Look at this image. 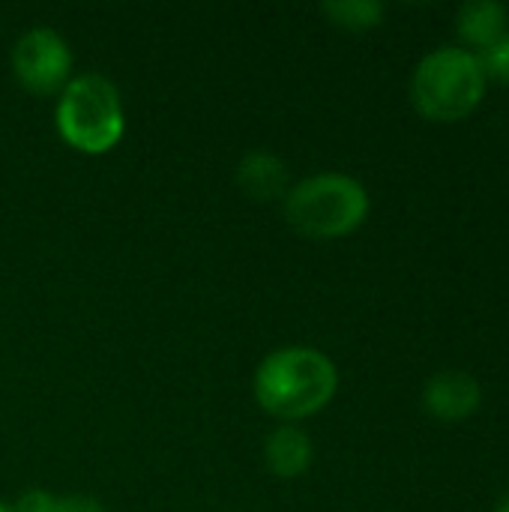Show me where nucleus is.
Listing matches in <instances>:
<instances>
[{
  "label": "nucleus",
  "mask_w": 509,
  "mask_h": 512,
  "mask_svg": "<svg viewBox=\"0 0 509 512\" xmlns=\"http://www.w3.org/2000/svg\"><path fill=\"white\" fill-rule=\"evenodd\" d=\"M489 78L468 48L441 45L429 51L411 75V102L432 123H456L480 108Z\"/></svg>",
  "instance_id": "20e7f679"
},
{
  "label": "nucleus",
  "mask_w": 509,
  "mask_h": 512,
  "mask_svg": "<svg viewBox=\"0 0 509 512\" xmlns=\"http://www.w3.org/2000/svg\"><path fill=\"white\" fill-rule=\"evenodd\" d=\"M72 48L51 27H30L12 45L15 81L33 96H60L72 81Z\"/></svg>",
  "instance_id": "39448f33"
},
{
  "label": "nucleus",
  "mask_w": 509,
  "mask_h": 512,
  "mask_svg": "<svg viewBox=\"0 0 509 512\" xmlns=\"http://www.w3.org/2000/svg\"><path fill=\"white\" fill-rule=\"evenodd\" d=\"M252 387L264 414L282 423H297L321 414L333 402L339 390V369L324 351L291 345L258 363Z\"/></svg>",
  "instance_id": "f257e3e1"
},
{
  "label": "nucleus",
  "mask_w": 509,
  "mask_h": 512,
  "mask_svg": "<svg viewBox=\"0 0 509 512\" xmlns=\"http://www.w3.org/2000/svg\"><path fill=\"white\" fill-rule=\"evenodd\" d=\"M57 135L84 156L111 153L126 135L123 96L102 72H81L60 90L54 108Z\"/></svg>",
  "instance_id": "f03ea898"
},
{
  "label": "nucleus",
  "mask_w": 509,
  "mask_h": 512,
  "mask_svg": "<svg viewBox=\"0 0 509 512\" xmlns=\"http://www.w3.org/2000/svg\"><path fill=\"white\" fill-rule=\"evenodd\" d=\"M15 512H108L93 495H54L45 489H30L15 501Z\"/></svg>",
  "instance_id": "9b49d317"
},
{
  "label": "nucleus",
  "mask_w": 509,
  "mask_h": 512,
  "mask_svg": "<svg viewBox=\"0 0 509 512\" xmlns=\"http://www.w3.org/2000/svg\"><path fill=\"white\" fill-rule=\"evenodd\" d=\"M477 57H480V66H483V72H486L489 81L509 84V33H504L489 48H483Z\"/></svg>",
  "instance_id": "f8f14e48"
},
{
  "label": "nucleus",
  "mask_w": 509,
  "mask_h": 512,
  "mask_svg": "<svg viewBox=\"0 0 509 512\" xmlns=\"http://www.w3.org/2000/svg\"><path fill=\"white\" fill-rule=\"evenodd\" d=\"M509 12L498 0H468L456 15V33L471 48H489L507 33Z\"/></svg>",
  "instance_id": "1a4fd4ad"
},
{
  "label": "nucleus",
  "mask_w": 509,
  "mask_h": 512,
  "mask_svg": "<svg viewBox=\"0 0 509 512\" xmlns=\"http://www.w3.org/2000/svg\"><path fill=\"white\" fill-rule=\"evenodd\" d=\"M480 402H483L480 381L456 369L438 372L435 378H429L423 390V408L444 423H459L474 417L480 411Z\"/></svg>",
  "instance_id": "423d86ee"
},
{
  "label": "nucleus",
  "mask_w": 509,
  "mask_h": 512,
  "mask_svg": "<svg viewBox=\"0 0 509 512\" xmlns=\"http://www.w3.org/2000/svg\"><path fill=\"white\" fill-rule=\"evenodd\" d=\"M237 186L255 201H279L288 195V165L270 150H249L237 162Z\"/></svg>",
  "instance_id": "6e6552de"
},
{
  "label": "nucleus",
  "mask_w": 509,
  "mask_h": 512,
  "mask_svg": "<svg viewBox=\"0 0 509 512\" xmlns=\"http://www.w3.org/2000/svg\"><path fill=\"white\" fill-rule=\"evenodd\" d=\"M321 12L330 18V24L351 30V33H363V30L378 27L387 9L378 0H327L321 3Z\"/></svg>",
  "instance_id": "9d476101"
},
{
  "label": "nucleus",
  "mask_w": 509,
  "mask_h": 512,
  "mask_svg": "<svg viewBox=\"0 0 509 512\" xmlns=\"http://www.w3.org/2000/svg\"><path fill=\"white\" fill-rule=\"evenodd\" d=\"M0 512H15V507H9V504H3V501H0Z\"/></svg>",
  "instance_id": "ddd939ff"
},
{
  "label": "nucleus",
  "mask_w": 509,
  "mask_h": 512,
  "mask_svg": "<svg viewBox=\"0 0 509 512\" xmlns=\"http://www.w3.org/2000/svg\"><path fill=\"white\" fill-rule=\"evenodd\" d=\"M495 512H509V501H504V504H501Z\"/></svg>",
  "instance_id": "4468645a"
},
{
  "label": "nucleus",
  "mask_w": 509,
  "mask_h": 512,
  "mask_svg": "<svg viewBox=\"0 0 509 512\" xmlns=\"http://www.w3.org/2000/svg\"><path fill=\"white\" fill-rule=\"evenodd\" d=\"M312 459H315V444L294 423H282L264 441V465L279 480L303 477L312 468Z\"/></svg>",
  "instance_id": "0eeeda50"
},
{
  "label": "nucleus",
  "mask_w": 509,
  "mask_h": 512,
  "mask_svg": "<svg viewBox=\"0 0 509 512\" xmlns=\"http://www.w3.org/2000/svg\"><path fill=\"white\" fill-rule=\"evenodd\" d=\"M369 192L360 180L339 171L303 177L282 198L285 222L309 240H339L369 219Z\"/></svg>",
  "instance_id": "7ed1b4c3"
}]
</instances>
